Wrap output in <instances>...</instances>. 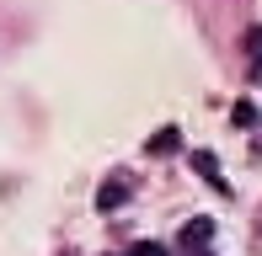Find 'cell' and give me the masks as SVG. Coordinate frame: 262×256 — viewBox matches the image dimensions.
<instances>
[{
	"instance_id": "obj_1",
	"label": "cell",
	"mask_w": 262,
	"mask_h": 256,
	"mask_svg": "<svg viewBox=\"0 0 262 256\" xmlns=\"http://www.w3.org/2000/svg\"><path fill=\"white\" fill-rule=\"evenodd\" d=\"M193 166H198V171H204V182H209V187H214V192H230V182H225V176H220V171H214V155H198V160H193Z\"/></svg>"
},
{
	"instance_id": "obj_6",
	"label": "cell",
	"mask_w": 262,
	"mask_h": 256,
	"mask_svg": "<svg viewBox=\"0 0 262 256\" xmlns=\"http://www.w3.org/2000/svg\"><path fill=\"white\" fill-rule=\"evenodd\" d=\"M128 256H166V246H156V240H139V246L128 251Z\"/></svg>"
},
{
	"instance_id": "obj_5",
	"label": "cell",
	"mask_w": 262,
	"mask_h": 256,
	"mask_svg": "<svg viewBox=\"0 0 262 256\" xmlns=\"http://www.w3.org/2000/svg\"><path fill=\"white\" fill-rule=\"evenodd\" d=\"M209 235H214V224H209V219H193V224L182 229V240H209Z\"/></svg>"
},
{
	"instance_id": "obj_3",
	"label": "cell",
	"mask_w": 262,
	"mask_h": 256,
	"mask_svg": "<svg viewBox=\"0 0 262 256\" xmlns=\"http://www.w3.org/2000/svg\"><path fill=\"white\" fill-rule=\"evenodd\" d=\"M246 54H252V80H262V27L246 32Z\"/></svg>"
},
{
	"instance_id": "obj_2",
	"label": "cell",
	"mask_w": 262,
	"mask_h": 256,
	"mask_svg": "<svg viewBox=\"0 0 262 256\" xmlns=\"http://www.w3.org/2000/svg\"><path fill=\"white\" fill-rule=\"evenodd\" d=\"M123 197H128V187H123V182H107V187L97 192V208H107V214H113V208L123 203Z\"/></svg>"
},
{
	"instance_id": "obj_4",
	"label": "cell",
	"mask_w": 262,
	"mask_h": 256,
	"mask_svg": "<svg viewBox=\"0 0 262 256\" xmlns=\"http://www.w3.org/2000/svg\"><path fill=\"white\" fill-rule=\"evenodd\" d=\"M230 118L241 123V128H257V107H252V101H235V112H230Z\"/></svg>"
}]
</instances>
